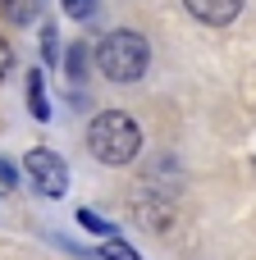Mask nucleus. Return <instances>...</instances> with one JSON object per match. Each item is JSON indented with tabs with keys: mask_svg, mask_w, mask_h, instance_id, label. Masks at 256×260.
Here are the masks:
<instances>
[{
	"mask_svg": "<svg viewBox=\"0 0 256 260\" xmlns=\"http://www.w3.org/2000/svg\"><path fill=\"white\" fill-rule=\"evenodd\" d=\"M87 151L101 165H128L142 151V128L124 114V110H101L87 123Z\"/></svg>",
	"mask_w": 256,
	"mask_h": 260,
	"instance_id": "1",
	"label": "nucleus"
},
{
	"mask_svg": "<svg viewBox=\"0 0 256 260\" xmlns=\"http://www.w3.org/2000/svg\"><path fill=\"white\" fill-rule=\"evenodd\" d=\"M147 64H151V46L137 32H110L96 46V69L110 82H137L147 73Z\"/></svg>",
	"mask_w": 256,
	"mask_h": 260,
	"instance_id": "2",
	"label": "nucleus"
},
{
	"mask_svg": "<svg viewBox=\"0 0 256 260\" xmlns=\"http://www.w3.org/2000/svg\"><path fill=\"white\" fill-rule=\"evenodd\" d=\"M23 169H27V178H32V187H37L41 197H64V192H69V165H64L55 151H46V146L27 151Z\"/></svg>",
	"mask_w": 256,
	"mask_h": 260,
	"instance_id": "3",
	"label": "nucleus"
},
{
	"mask_svg": "<svg viewBox=\"0 0 256 260\" xmlns=\"http://www.w3.org/2000/svg\"><path fill=\"white\" fill-rule=\"evenodd\" d=\"M188 14L206 27H229L238 14H243V0H183Z\"/></svg>",
	"mask_w": 256,
	"mask_h": 260,
	"instance_id": "4",
	"label": "nucleus"
},
{
	"mask_svg": "<svg viewBox=\"0 0 256 260\" xmlns=\"http://www.w3.org/2000/svg\"><path fill=\"white\" fill-rule=\"evenodd\" d=\"M27 110H32V119H50V105H46V78H41V69H32V73H27Z\"/></svg>",
	"mask_w": 256,
	"mask_h": 260,
	"instance_id": "5",
	"label": "nucleus"
},
{
	"mask_svg": "<svg viewBox=\"0 0 256 260\" xmlns=\"http://www.w3.org/2000/svg\"><path fill=\"white\" fill-rule=\"evenodd\" d=\"M0 14L9 23H32L37 18V0H0Z\"/></svg>",
	"mask_w": 256,
	"mask_h": 260,
	"instance_id": "6",
	"label": "nucleus"
},
{
	"mask_svg": "<svg viewBox=\"0 0 256 260\" xmlns=\"http://www.w3.org/2000/svg\"><path fill=\"white\" fill-rule=\"evenodd\" d=\"M101 256H105V260H142L137 251H133V247H128V242H124V238H119V233H115V238H105Z\"/></svg>",
	"mask_w": 256,
	"mask_h": 260,
	"instance_id": "7",
	"label": "nucleus"
},
{
	"mask_svg": "<svg viewBox=\"0 0 256 260\" xmlns=\"http://www.w3.org/2000/svg\"><path fill=\"white\" fill-rule=\"evenodd\" d=\"M78 224H82V229H92V233H101V238H115V224H110V219H101L96 210H78Z\"/></svg>",
	"mask_w": 256,
	"mask_h": 260,
	"instance_id": "8",
	"label": "nucleus"
},
{
	"mask_svg": "<svg viewBox=\"0 0 256 260\" xmlns=\"http://www.w3.org/2000/svg\"><path fill=\"white\" fill-rule=\"evenodd\" d=\"M60 5H64L69 18H92L96 14V0H60Z\"/></svg>",
	"mask_w": 256,
	"mask_h": 260,
	"instance_id": "9",
	"label": "nucleus"
},
{
	"mask_svg": "<svg viewBox=\"0 0 256 260\" xmlns=\"http://www.w3.org/2000/svg\"><path fill=\"white\" fill-rule=\"evenodd\" d=\"M82 59H87V50H82V46H69V59H64V69H69V78H82V69H87Z\"/></svg>",
	"mask_w": 256,
	"mask_h": 260,
	"instance_id": "10",
	"label": "nucleus"
},
{
	"mask_svg": "<svg viewBox=\"0 0 256 260\" xmlns=\"http://www.w3.org/2000/svg\"><path fill=\"white\" fill-rule=\"evenodd\" d=\"M9 69H14V50H9V41L0 37V82L9 78Z\"/></svg>",
	"mask_w": 256,
	"mask_h": 260,
	"instance_id": "11",
	"label": "nucleus"
},
{
	"mask_svg": "<svg viewBox=\"0 0 256 260\" xmlns=\"http://www.w3.org/2000/svg\"><path fill=\"white\" fill-rule=\"evenodd\" d=\"M14 183H18V169H14V165H9V160H0V187H5V192H9V187H14Z\"/></svg>",
	"mask_w": 256,
	"mask_h": 260,
	"instance_id": "12",
	"label": "nucleus"
},
{
	"mask_svg": "<svg viewBox=\"0 0 256 260\" xmlns=\"http://www.w3.org/2000/svg\"><path fill=\"white\" fill-rule=\"evenodd\" d=\"M41 41H46V59H55V32H50V27L41 32Z\"/></svg>",
	"mask_w": 256,
	"mask_h": 260,
	"instance_id": "13",
	"label": "nucleus"
}]
</instances>
